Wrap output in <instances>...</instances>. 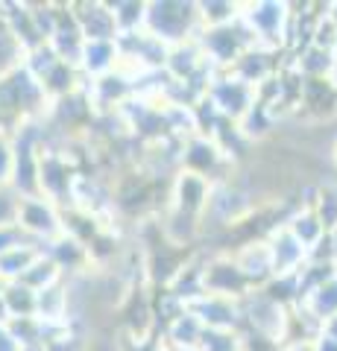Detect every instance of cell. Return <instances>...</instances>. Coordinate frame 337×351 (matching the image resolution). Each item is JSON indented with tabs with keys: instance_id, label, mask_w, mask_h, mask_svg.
<instances>
[{
	"instance_id": "obj_1",
	"label": "cell",
	"mask_w": 337,
	"mask_h": 351,
	"mask_svg": "<svg viewBox=\"0 0 337 351\" xmlns=\"http://www.w3.org/2000/svg\"><path fill=\"white\" fill-rule=\"evenodd\" d=\"M144 32H150L165 47L194 41L200 36V18L194 0H147Z\"/></svg>"
},
{
	"instance_id": "obj_2",
	"label": "cell",
	"mask_w": 337,
	"mask_h": 351,
	"mask_svg": "<svg viewBox=\"0 0 337 351\" xmlns=\"http://www.w3.org/2000/svg\"><path fill=\"white\" fill-rule=\"evenodd\" d=\"M241 24L258 47L281 53L290 27V3L285 0H246L241 3Z\"/></svg>"
},
{
	"instance_id": "obj_3",
	"label": "cell",
	"mask_w": 337,
	"mask_h": 351,
	"mask_svg": "<svg viewBox=\"0 0 337 351\" xmlns=\"http://www.w3.org/2000/svg\"><path fill=\"white\" fill-rule=\"evenodd\" d=\"M237 304H241V319H244V331L246 334L270 339V343H276V346L288 343L290 307L273 302L264 290H249Z\"/></svg>"
},
{
	"instance_id": "obj_4",
	"label": "cell",
	"mask_w": 337,
	"mask_h": 351,
	"mask_svg": "<svg viewBox=\"0 0 337 351\" xmlns=\"http://www.w3.org/2000/svg\"><path fill=\"white\" fill-rule=\"evenodd\" d=\"M15 226L24 232V237L36 246H47L50 240H56L65 232L62 208L53 205L45 196H24L18 208Z\"/></svg>"
},
{
	"instance_id": "obj_5",
	"label": "cell",
	"mask_w": 337,
	"mask_h": 351,
	"mask_svg": "<svg viewBox=\"0 0 337 351\" xmlns=\"http://www.w3.org/2000/svg\"><path fill=\"white\" fill-rule=\"evenodd\" d=\"M197 41H200V50H202L205 62H209L214 71L232 68V62L241 56L244 50H249L255 44L253 38H249V32L244 29L241 18H237L235 24H229V27L202 29L200 36H197Z\"/></svg>"
},
{
	"instance_id": "obj_6",
	"label": "cell",
	"mask_w": 337,
	"mask_h": 351,
	"mask_svg": "<svg viewBox=\"0 0 337 351\" xmlns=\"http://www.w3.org/2000/svg\"><path fill=\"white\" fill-rule=\"evenodd\" d=\"M202 97L214 106V112L220 114L223 120H229V123H237V120L253 108V103L258 100V94L253 91V88L232 80V76L223 73V71H217L211 76V82L205 85Z\"/></svg>"
},
{
	"instance_id": "obj_7",
	"label": "cell",
	"mask_w": 337,
	"mask_h": 351,
	"mask_svg": "<svg viewBox=\"0 0 337 351\" xmlns=\"http://www.w3.org/2000/svg\"><path fill=\"white\" fill-rule=\"evenodd\" d=\"M209 196H211V182L209 179H202V176H197V173H188V170H176V176H173L170 184H167V205L165 208L202 223Z\"/></svg>"
},
{
	"instance_id": "obj_8",
	"label": "cell",
	"mask_w": 337,
	"mask_h": 351,
	"mask_svg": "<svg viewBox=\"0 0 337 351\" xmlns=\"http://www.w3.org/2000/svg\"><path fill=\"white\" fill-rule=\"evenodd\" d=\"M202 290L209 295H223V299L241 302L249 293V284L237 269L229 252H209L202 267Z\"/></svg>"
},
{
	"instance_id": "obj_9",
	"label": "cell",
	"mask_w": 337,
	"mask_h": 351,
	"mask_svg": "<svg viewBox=\"0 0 337 351\" xmlns=\"http://www.w3.org/2000/svg\"><path fill=\"white\" fill-rule=\"evenodd\" d=\"M197 316L205 331H226V334H241L244 319H241V304L235 299H223V295H209L202 293L200 299L185 304Z\"/></svg>"
},
{
	"instance_id": "obj_10",
	"label": "cell",
	"mask_w": 337,
	"mask_h": 351,
	"mask_svg": "<svg viewBox=\"0 0 337 351\" xmlns=\"http://www.w3.org/2000/svg\"><path fill=\"white\" fill-rule=\"evenodd\" d=\"M279 56H281V53H276V50H267V47H258V44H253V47L244 50L241 56L232 62V68H226L223 73H229L232 80L244 82V85L253 88V91H258L261 85H267L281 71Z\"/></svg>"
},
{
	"instance_id": "obj_11",
	"label": "cell",
	"mask_w": 337,
	"mask_h": 351,
	"mask_svg": "<svg viewBox=\"0 0 337 351\" xmlns=\"http://www.w3.org/2000/svg\"><path fill=\"white\" fill-rule=\"evenodd\" d=\"M264 243L273 261V276H297L308 263V249L288 232L285 223H276L270 232H264Z\"/></svg>"
},
{
	"instance_id": "obj_12",
	"label": "cell",
	"mask_w": 337,
	"mask_h": 351,
	"mask_svg": "<svg viewBox=\"0 0 337 351\" xmlns=\"http://www.w3.org/2000/svg\"><path fill=\"white\" fill-rule=\"evenodd\" d=\"M229 255L235 258L241 276L246 278L249 290H261L264 284L273 278V261H270V249L264 243V237H253L229 249Z\"/></svg>"
},
{
	"instance_id": "obj_13",
	"label": "cell",
	"mask_w": 337,
	"mask_h": 351,
	"mask_svg": "<svg viewBox=\"0 0 337 351\" xmlns=\"http://www.w3.org/2000/svg\"><path fill=\"white\" fill-rule=\"evenodd\" d=\"M41 252H45V255L62 269L65 278L85 276V272L94 269L91 255H89V246H85L82 240H77L73 234H68V232H62L56 240H50L47 246H41Z\"/></svg>"
},
{
	"instance_id": "obj_14",
	"label": "cell",
	"mask_w": 337,
	"mask_h": 351,
	"mask_svg": "<svg viewBox=\"0 0 337 351\" xmlns=\"http://www.w3.org/2000/svg\"><path fill=\"white\" fill-rule=\"evenodd\" d=\"M71 12L77 18V27H80L85 41H115L117 38L108 3L85 0V3H71Z\"/></svg>"
},
{
	"instance_id": "obj_15",
	"label": "cell",
	"mask_w": 337,
	"mask_h": 351,
	"mask_svg": "<svg viewBox=\"0 0 337 351\" xmlns=\"http://www.w3.org/2000/svg\"><path fill=\"white\" fill-rule=\"evenodd\" d=\"M117 62H121V50H117V38L115 41H85L77 71L82 73L85 82H94L100 76H108L117 71Z\"/></svg>"
},
{
	"instance_id": "obj_16",
	"label": "cell",
	"mask_w": 337,
	"mask_h": 351,
	"mask_svg": "<svg viewBox=\"0 0 337 351\" xmlns=\"http://www.w3.org/2000/svg\"><path fill=\"white\" fill-rule=\"evenodd\" d=\"M202 334H205V328L200 325V319L188 311V307H185L179 316H173L167 325L159 328V339L170 351H197Z\"/></svg>"
},
{
	"instance_id": "obj_17",
	"label": "cell",
	"mask_w": 337,
	"mask_h": 351,
	"mask_svg": "<svg viewBox=\"0 0 337 351\" xmlns=\"http://www.w3.org/2000/svg\"><path fill=\"white\" fill-rule=\"evenodd\" d=\"M288 68L299 76V80H332L334 73V53L332 50H320L308 44L299 53L288 56Z\"/></svg>"
},
{
	"instance_id": "obj_18",
	"label": "cell",
	"mask_w": 337,
	"mask_h": 351,
	"mask_svg": "<svg viewBox=\"0 0 337 351\" xmlns=\"http://www.w3.org/2000/svg\"><path fill=\"white\" fill-rule=\"evenodd\" d=\"M299 311H305L314 322L325 325L329 319L337 316V272L332 278H325L323 284H317L314 290H308L305 295L299 299Z\"/></svg>"
},
{
	"instance_id": "obj_19",
	"label": "cell",
	"mask_w": 337,
	"mask_h": 351,
	"mask_svg": "<svg viewBox=\"0 0 337 351\" xmlns=\"http://www.w3.org/2000/svg\"><path fill=\"white\" fill-rule=\"evenodd\" d=\"M285 228H288V232H290L293 237H297L299 243L305 246L308 252H311L314 246H317L325 234H329V232H325V228H323V223L317 219V214H314L311 208H305V205L293 208V211L288 214V219H285Z\"/></svg>"
},
{
	"instance_id": "obj_20",
	"label": "cell",
	"mask_w": 337,
	"mask_h": 351,
	"mask_svg": "<svg viewBox=\"0 0 337 351\" xmlns=\"http://www.w3.org/2000/svg\"><path fill=\"white\" fill-rule=\"evenodd\" d=\"M197 18L200 29L229 27L241 18V3L237 0H197Z\"/></svg>"
},
{
	"instance_id": "obj_21",
	"label": "cell",
	"mask_w": 337,
	"mask_h": 351,
	"mask_svg": "<svg viewBox=\"0 0 337 351\" xmlns=\"http://www.w3.org/2000/svg\"><path fill=\"white\" fill-rule=\"evenodd\" d=\"M108 12H112L117 38H121V36H132V32L144 29L147 0H115V3H108Z\"/></svg>"
},
{
	"instance_id": "obj_22",
	"label": "cell",
	"mask_w": 337,
	"mask_h": 351,
	"mask_svg": "<svg viewBox=\"0 0 337 351\" xmlns=\"http://www.w3.org/2000/svg\"><path fill=\"white\" fill-rule=\"evenodd\" d=\"M62 278H65V276H62V269L45 255V252H38V258L30 263L27 272H24V276H21L18 281L24 284V287H30L32 293H41V290L53 287V284H59Z\"/></svg>"
},
{
	"instance_id": "obj_23",
	"label": "cell",
	"mask_w": 337,
	"mask_h": 351,
	"mask_svg": "<svg viewBox=\"0 0 337 351\" xmlns=\"http://www.w3.org/2000/svg\"><path fill=\"white\" fill-rule=\"evenodd\" d=\"M0 295H3L6 302V311L12 319H32L36 316V295L30 287H24L21 281H9L3 284V290H0Z\"/></svg>"
},
{
	"instance_id": "obj_24",
	"label": "cell",
	"mask_w": 337,
	"mask_h": 351,
	"mask_svg": "<svg viewBox=\"0 0 337 351\" xmlns=\"http://www.w3.org/2000/svg\"><path fill=\"white\" fill-rule=\"evenodd\" d=\"M38 252H41V246L24 243V246L12 249V252H6V255H0V281H3V284L18 281L27 272L30 263L38 258Z\"/></svg>"
},
{
	"instance_id": "obj_25",
	"label": "cell",
	"mask_w": 337,
	"mask_h": 351,
	"mask_svg": "<svg viewBox=\"0 0 337 351\" xmlns=\"http://www.w3.org/2000/svg\"><path fill=\"white\" fill-rule=\"evenodd\" d=\"M311 211L317 214L325 232L337 228V182H320L317 184V196L311 202Z\"/></svg>"
},
{
	"instance_id": "obj_26",
	"label": "cell",
	"mask_w": 337,
	"mask_h": 351,
	"mask_svg": "<svg viewBox=\"0 0 337 351\" xmlns=\"http://www.w3.org/2000/svg\"><path fill=\"white\" fill-rule=\"evenodd\" d=\"M59 64V56L53 53L50 44H38V47H32L24 53V62H21V68H24L32 80H36L38 85L47 80V73Z\"/></svg>"
},
{
	"instance_id": "obj_27",
	"label": "cell",
	"mask_w": 337,
	"mask_h": 351,
	"mask_svg": "<svg viewBox=\"0 0 337 351\" xmlns=\"http://www.w3.org/2000/svg\"><path fill=\"white\" fill-rule=\"evenodd\" d=\"M24 62V47L18 44V38L12 36V29L3 24L0 18V80H6L9 73H15Z\"/></svg>"
},
{
	"instance_id": "obj_28",
	"label": "cell",
	"mask_w": 337,
	"mask_h": 351,
	"mask_svg": "<svg viewBox=\"0 0 337 351\" xmlns=\"http://www.w3.org/2000/svg\"><path fill=\"white\" fill-rule=\"evenodd\" d=\"M197 351H241V334L226 331H205Z\"/></svg>"
},
{
	"instance_id": "obj_29",
	"label": "cell",
	"mask_w": 337,
	"mask_h": 351,
	"mask_svg": "<svg viewBox=\"0 0 337 351\" xmlns=\"http://www.w3.org/2000/svg\"><path fill=\"white\" fill-rule=\"evenodd\" d=\"M311 44H314V47H320V50H332L334 53V47H337V27L325 15H320L317 21H314Z\"/></svg>"
},
{
	"instance_id": "obj_30",
	"label": "cell",
	"mask_w": 337,
	"mask_h": 351,
	"mask_svg": "<svg viewBox=\"0 0 337 351\" xmlns=\"http://www.w3.org/2000/svg\"><path fill=\"white\" fill-rule=\"evenodd\" d=\"M12 170H15V149L9 132H0V188L12 184Z\"/></svg>"
},
{
	"instance_id": "obj_31",
	"label": "cell",
	"mask_w": 337,
	"mask_h": 351,
	"mask_svg": "<svg viewBox=\"0 0 337 351\" xmlns=\"http://www.w3.org/2000/svg\"><path fill=\"white\" fill-rule=\"evenodd\" d=\"M21 196L12 188H0V226H15Z\"/></svg>"
},
{
	"instance_id": "obj_32",
	"label": "cell",
	"mask_w": 337,
	"mask_h": 351,
	"mask_svg": "<svg viewBox=\"0 0 337 351\" xmlns=\"http://www.w3.org/2000/svg\"><path fill=\"white\" fill-rule=\"evenodd\" d=\"M24 243H30V240L24 237V232L18 226H0V255H6V252H12Z\"/></svg>"
},
{
	"instance_id": "obj_33",
	"label": "cell",
	"mask_w": 337,
	"mask_h": 351,
	"mask_svg": "<svg viewBox=\"0 0 337 351\" xmlns=\"http://www.w3.org/2000/svg\"><path fill=\"white\" fill-rule=\"evenodd\" d=\"M311 351H337V339H332L329 334H317L311 339Z\"/></svg>"
},
{
	"instance_id": "obj_34",
	"label": "cell",
	"mask_w": 337,
	"mask_h": 351,
	"mask_svg": "<svg viewBox=\"0 0 337 351\" xmlns=\"http://www.w3.org/2000/svg\"><path fill=\"white\" fill-rule=\"evenodd\" d=\"M18 339L12 337V331H9L6 325H0V351H18Z\"/></svg>"
},
{
	"instance_id": "obj_35",
	"label": "cell",
	"mask_w": 337,
	"mask_h": 351,
	"mask_svg": "<svg viewBox=\"0 0 337 351\" xmlns=\"http://www.w3.org/2000/svg\"><path fill=\"white\" fill-rule=\"evenodd\" d=\"M325 18L337 27V0H329V3H325Z\"/></svg>"
},
{
	"instance_id": "obj_36",
	"label": "cell",
	"mask_w": 337,
	"mask_h": 351,
	"mask_svg": "<svg viewBox=\"0 0 337 351\" xmlns=\"http://www.w3.org/2000/svg\"><path fill=\"white\" fill-rule=\"evenodd\" d=\"M323 334H329L332 339H337V316H334V319H329V322L323 325Z\"/></svg>"
},
{
	"instance_id": "obj_37",
	"label": "cell",
	"mask_w": 337,
	"mask_h": 351,
	"mask_svg": "<svg viewBox=\"0 0 337 351\" xmlns=\"http://www.w3.org/2000/svg\"><path fill=\"white\" fill-rule=\"evenodd\" d=\"M9 322H12V316H9L6 302H3V295H0V325H9Z\"/></svg>"
},
{
	"instance_id": "obj_38",
	"label": "cell",
	"mask_w": 337,
	"mask_h": 351,
	"mask_svg": "<svg viewBox=\"0 0 337 351\" xmlns=\"http://www.w3.org/2000/svg\"><path fill=\"white\" fill-rule=\"evenodd\" d=\"M18 351H45V346H21Z\"/></svg>"
},
{
	"instance_id": "obj_39",
	"label": "cell",
	"mask_w": 337,
	"mask_h": 351,
	"mask_svg": "<svg viewBox=\"0 0 337 351\" xmlns=\"http://www.w3.org/2000/svg\"><path fill=\"white\" fill-rule=\"evenodd\" d=\"M332 82H334V88H337V47H334V73H332Z\"/></svg>"
},
{
	"instance_id": "obj_40",
	"label": "cell",
	"mask_w": 337,
	"mask_h": 351,
	"mask_svg": "<svg viewBox=\"0 0 337 351\" xmlns=\"http://www.w3.org/2000/svg\"><path fill=\"white\" fill-rule=\"evenodd\" d=\"M153 351H170V348H167V346H165V343H161V339H159V343H156V348H153Z\"/></svg>"
},
{
	"instance_id": "obj_41",
	"label": "cell",
	"mask_w": 337,
	"mask_h": 351,
	"mask_svg": "<svg viewBox=\"0 0 337 351\" xmlns=\"http://www.w3.org/2000/svg\"><path fill=\"white\" fill-rule=\"evenodd\" d=\"M0 290H3V281H0Z\"/></svg>"
}]
</instances>
